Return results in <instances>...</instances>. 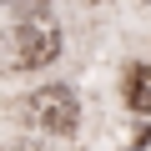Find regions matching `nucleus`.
<instances>
[{
    "mask_svg": "<svg viewBox=\"0 0 151 151\" xmlns=\"http://www.w3.org/2000/svg\"><path fill=\"white\" fill-rule=\"evenodd\" d=\"M60 25L55 15H25L0 35V65L5 70H40L60 55Z\"/></svg>",
    "mask_w": 151,
    "mask_h": 151,
    "instance_id": "f257e3e1",
    "label": "nucleus"
},
{
    "mask_svg": "<svg viewBox=\"0 0 151 151\" xmlns=\"http://www.w3.org/2000/svg\"><path fill=\"white\" fill-rule=\"evenodd\" d=\"M15 121H25L30 131H45V136H70L81 126V101L70 86H40L15 101Z\"/></svg>",
    "mask_w": 151,
    "mask_h": 151,
    "instance_id": "f03ea898",
    "label": "nucleus"
},
{
    "mask_svg": "<svg viewBox=\"0 0 151 151\" xmlns=\"http://www.w3.org/2000/svg\"><path fill=\"white\" fill-rule=\"evenodd\" d=\"M126 101H131V111L151 116V65H131V76H126Z\"/></svg>",
    "mask_w": 151,
    "mask_h": 151,
    "instance_id": "7ed1b4c3",
    "label": "nucleus"
},
{
    "mask_svg": "<svg viewBox=\"0 0 151 151\" xmlns=\"http://www.w3.org/2000/svg\"><path fill=\"white\" fill-rule=\"evenodd\" d=\"M0 5H10L15 20H25V15H50V0H0Z\"/></svg>",
    "mask_w": 151,
    "mask_h": 151,
    "instance_id": "20e7f679",
    "label": "nucleus"
},
{
    "mask_svg": "<svg viewBox=\"0 0 151 151\" xmlns=\"http://www.w3.org/2000/svg\"><path fill=\"white\" fill-rule=\"evenodd\" d=\"M15 151H40V146H30V141H20V146H15Z\"/></svg>",
    "mask_w": 151,
    "mask_h": 151,
    "instance_id": "39448f33",
    "label": "nucleus"
},
{
    "mask_svg": "<svg viewBox=\"0 0 151 151\" xmlns=\"http://www.w3.org/2000/svg\"><path fill=\"white\" fill-rule=\"evenodd\" d=\"M141 5H151V0H141Z\"/></svg>",
    "mask_w": 151,
    "mask_h": 151,
    "instance_id": "423d86ee",
    "label": "nucleus"
}]
</instances>
